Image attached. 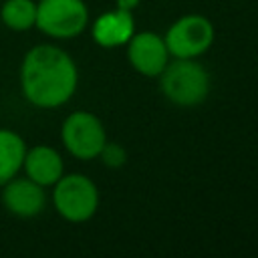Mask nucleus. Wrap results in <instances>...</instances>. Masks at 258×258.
<instances>
[{"mask_svg": "<svg viewBox=\"0 0 258 258\" xmlns=\"http://www.w3.org/2000/svg\"><path fill=\"white\" fill-rule=\"evenodd\" d=\"M79 71L73 56L54 44L32 46L20 62V91L38 109H56L77 91Z\"/></svg>", "mask_w": 258, "mask_h": 258, "instance_id": "f257e3e1", "label": "nucleus"}, {"mask_svg": "<svg viewBox=\"0 0 258 258\" xmlns=\"http://www.w3.org/2000/svg\"><path fill=\"white\" fill-rule=\"evenodd\" d=\"M159 87L177 107H196L210 93V75L196 58H175L159 75Z\"/></svg>", "mask_w": 258, "mask_h": 258, "instance_id": "f03ea898", "label": "nucleus"}, {"mask_svg": "<svg viewBox=\"0 0 258 258\" xmlns=\"http://www.w3.org/2000/svg\"><path fill=\"white\" fill-rule=\"evenodd\" d=\"M52 204L60 218L73 224L87 222L99 208V189L83 173H62L52 185Z\"/></svg>", "mask_w": 258, "mask_h": 258, "instance_id": "7ed1b4c3", "label": "nucleus"}, {"mask_svg": "<svg viewBox=\"0 0 258 258\" xmlns=\"http://www.w3.org/2000/svg\"><path fill=\"white\" fill-rule=\"evenodd\" d=\"M89 8L85 0H40L36 2L34 26L50 38L69 40L85 32Z\"/></svg>", "mask_w": 258, "mask_h": 258, "instance_id": "20e7f679", "label": "nucleus"}, {"mask_svg": "<svg viewBox=\"0 0 258 258\" xmlns=\"http://www.w3.org/2000/svg\"><path fill=\"white\" fill-rule=\"evenodd\" d=\"M60 139L73 157L89 161L99 157L103 145L107 143V133L103 123L93 113L75 111L62 121Z\"/></svg>", "mask_w": 258, "mask_h": 258, "instance_id": "39448f33", "label": "nucleus"}, {"mask_svg": "<svg viewBox=\"0 0 258 258\" xmlns=\"http://www.w3.org/2000/svg\"><path fill=\"white\" fill-rule=\"evenodd\" d=\"M163 42L173 58H198L214 42V24L202 14H185L167 28Z\"/></svg>", "mask_w": 258, "mask_h": 258, "instance_id": "423d86ee", "label": "nucleus"}, {"mask_svg": "<svg viewBox=\"0 0 258 258\" xmlns=\"http://www.w3.org/2000/svg\"><path fill=\"white\" fill-rule=\"evenodd\" d=\"M127 58L131 67L143 77H159L169 62V52L163 38L151 30L133 32L127 42Z\"/></svg>", "mask_w": 258, "mask_h": 258, "instance_id": "0eeeda50", "label": "nucleus"}, {"mask_svg": "<svg viewBox=\"0 0 258 258\" xmlns=\"http://www.w3.org/2000/svg\"><path fill=\"white\" fill-rule=\"evenodd\" d=\"M0 189H2L0 200H2L4 210L16 218H34L46 206L44 187L40 183L32 181L30 177L14 175Z\"/></svg>", "mask_w": 258, "mask_h": 258, "instance_id": "6e6552de", "label": "nucleus"}, {"mask_svg": "<svg viewBox=\"0 0 258 258\" xmlns=\"http://www.w3.org/2000/svg\"><path fill=\"white\" fill-rule=\"evenodd\" d=\"M22 169H24L26 177L40 183L42 187H48L60 179V175L64 173V163H62L60 153L54 147L34 145L30 149L26 147Z\"/></svg>", "mask_w": 258, "mask_h": 258, "instance_id": "1a4fd4ad", "label": "nucleus"}, {"mask_svg": "<svg viewBox=\"0 0 258 258\" xmlns=\"http://www.w3.org/2000/svg\"><path fill=\"white\" fill-rule=\"evenodd\" d=\"M135 32V22L129 10H107L93 22V40L103 48H115L129 42Z\"/></svg>", "mask_w": 258, "mask_h": 258, "instance_id": "9d476101", "label": "nucleus"}, {"mask_svg": "<svg viewBox=\"0 0 258 258\" xmlns=\"http://www.w3.org/2000/svg\"><path fill=\"white\" fill-rule=\"evenodd\" d=\"M26 141L20 133L0 127V187L22 169Z\"/></svg>", "mask_w": 258, "mask_h": 258, "instance_id": "9b49d317", "label": "nucleus"}, {"mask_svg": "<svg viewBox=\"0 0 258 258\" xmlns=\"http://www.w3.org/2000/svg\"><path fill=\"white\" fill-rule=\"evenodd\" d=\"M0 20L6 28L14 32L30 30L36 22V2L34 0H4L0 6Z\"/></svg>", "mask_w": 258, "mask_h": 258, "instance_id": "f8f14e48", "label": "nucleus"}, {"mask_svg": "<svg viewBox=\"0 0 258 258\" xmlns=\"http://www.w3.org/2000/svg\"><path fill=\"white\" fill-rule=\"evenodd\" d=\"M99 157H101V161H103L107 167L117 169V167L125 165V161H127V151H125L123 145H119V143H109V141H107V143L103 145Z\"/></svg>", "mask_w": 258, "mask_h": 258, "instance_id": "ddd939ff", "label": "nucleus"}, {"mask_svg": "<svg viewBox=\"0 0 258 258\" xmlns=\"http://www.w3.org/2000/svg\"><path fill=\"white\" fill-rule=\"evenodd\" d=\"M139 4V0H117V8H121V10H133L135 6Z\"/></svg>", "mask_w": 258, "mask_h": 258, "instance_id": "4468645a", "label": "nucleus"}]
</instances>
